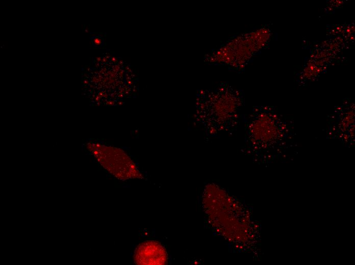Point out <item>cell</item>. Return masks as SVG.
Returning a JSON list of instances; mask_svg holds the SVG:
<instances>
[{
    "instance_id": "7",
    "label": "cell",
    "mask_w": 355,
    "mask_h": 265,
    "mask_svg": "<svg viewBox=\"0 0 355 265\" xmlns=\"http://www.w3.org/2000/svg\"><path fill=\"white\" fill-rule=\"evenodd\" d=\"M103 43L102 39L98 36L95 37L92 41L93 45L94 46H99L102 45Z\"/></svg>"
},
{
    "instance_id": "3",
    "label": "cell",
    "mask_w": 355,
    "mask_h": 265,
    "mask_svg": "<svg viewBox=\"0 0 355 265\" xmlns=\"http://www.w3.org/2000/svg\"><path fill=\"white\" fill-rule=\"evenodd\" d=\"M271 36V30L267 25L235 35L205 54L204 62L241 72L255 56L268 47Z\"/></svg>"
},
{
    "instance_id": "2",
    "label": "cell",
    "mask_w": 355,
    "mask_h": 265,
    "mask_svg": "<svg viewBox=\"0 0 355 265\" xmlns=\"http://www.w3.org/2000/svg\"><path fill=\"white\" fill-rule=\"evenodd\" d=\"M244 94L227 82L219 83L209 89L197 91L194 120L204 135L217 138L232 134L241 120Z\"/></svg>"
},
{
    "instance_id": "6",
    "label": "cell",
    "mask_w": 355,
    "mask_h": 265,
    "mask_svg": "<svg viewBox=\"0 0 355 265\" xmlns=\"http://www.w3.org/2000/svg\"><path fill=\"white\" fill-rule=\"evenodd\" d=\"M134 259L137 264H165L168 257L165 249L159 242L146 241L137 246Z\"/></svg>"
},
{
    "instance_id": "4",
    "label": "cell",
    "mask_w": 355,
    "mask_h": 265,
    "mask_svg": "<svg viewBox=\"0 0 355 265\" xmlns=\"http://www.w3.org/2000/svg\"><path fill=\"white\" fill-rule=\"evenodd\" d=\"M326 138L339 141L345 146L354 143V102L350 98L343 100L335 107L329 116L326 127Z\"/></svg>"
},
{
    "instance_id": "5",
    "label": "cell",
    "mask_w": 355,
    "mask_h": 265,
    "mask_svg": "<svg viewBox=\"0 0 355 265\" xmlns=\"http://www.w3.org/2000/svg\"><path fill=\"white\" fill-rule=\"evenodd\" d=\"M97 149L93 153L111 173L122 180L142 176L133 162L125 152L117 149Z\"/></svg>"
},
{
    "instance_id": "1",
    "label": "cell",
    "mask_w": 355,
    "mask_h": 265,
    "mask_svg": "<svg viewBox=\"0 0 355 265\" xmlns=\"http://www.w3.org/2000/svg\"><path fill=\"white\" fill-rule=\"evenodd\" d=\"M244 126V149L255 158L269 160L292 147L296 132L291 118L273 106L256 105L242 115Z\"/></svg>"
}]
</instances>
